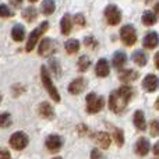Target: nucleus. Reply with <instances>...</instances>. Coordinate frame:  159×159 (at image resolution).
Listing matches in <instances>:
<instances>
[{
    "label": "nucleus",
    "mask_w": 159,
    "mask_h": 159,
    "mask_svg": "<svg viewBox=\"0 0 159 159\" xmlns=\"http://www.w3.org/2000/svg\"><path fill=\"white\" fill-rule=\"evenodd\" d=\"M133 61H134L135 64H138V66H145L147 64V56L144 52H141V50H137V52H134V55H133Z\"/></svg>",
    "instance_id": "nucleus-25"
},
{
    "label": "nucleus",
    "mask_w": 159,
    "mask_h": 159,
    "mask_svg": "<svg viewBox=\"0 0 159 159\" xmlns=\"http://www.w3.org/2000/svg\"><path fill=\"white\" fill-rule=\"evenodd\" d=\"M53 159H61V158H60V157H57V158H53Z\"/></svg>",
    "instance_id": "nucleus-42"
},
{
    "label": "nucleus",
    "mask_w": 159,
    "mask_h": 159,
    "mask_svg": "<svg viewBox=\"0 0 159 159\" xmlns=\"http://www.w3.org/2000/svg\"><path fill=\"white\" fill-rule=\"evenodd\" d=\"M28 141H30L28 140V135L22 131H18V133H14L10 137V145L14 149L20 151V149H24L28 145Z\"/></svg>",
    "instance_id": "nucleus-7"
},
{
    "label": "nucleus",
    "mask_w": 159,
    "mask_h": 159,
    "mask_svg": "<svg viewBox=\"0 0 159 159\" xmlns=\"http://www.w3.org/2000/svg\"><path fill=\"white\" fill-rule=\"evenodd\" d=\"M71 27H73L71 16H70V14H64L63 18H61V21H60V30H61V34H63V35H69L70 31H71Z\"/></svg>",
    "instance_id": "nucleus-16"
},
{
    "label": "nucleus",
    "mask_w": 159,
    "mask_h": 159,
    "mask_svg": "<svg viewBox=\"0 0 159 159\" xmlns=\"http://www.w3.org/2000/svg\"><path fill=\"white\" fill-rule=\"evenodd\" d=\"M105 18H106L107 24L117 25L121 21V11L115 4H109L105 8Z\"/></svg>",
    "instance_id": "nucleus-6"
},
{
    "label": "nucleus",
    "mask_w": 159,
    "mask_h": 159,
    "mask_svg": "<svg viewBox=\"0 0 159 159\" xmlns=\"http://www.w3.org/2000/svg\"><path fill=\"white\" fill-rule=\"evenodd\" d=\"M36 16H38V13H36L35 7H32V6L24 8V11H22V17H24V20H25V21H28V22L35 21Z\"/></svg>",
    "instance_id": "nucleus-23"
},
{
    "label": "nucleus",
    "mask_w": 159,
    "mask_h": 159,
    "mask_svg": "<svg viewBox=\"0 0 159 159\" xmlns=\"http://www.w3.org/2000/svg\"><path fill=\"white\" fill-rule=\"evenodd\" d=\"M133 96V88L129 85H123L119 89L113 91L109 96V107L112 112L115 113H121L126 109L127 103L130 102Z\"/></svg>",
    "instance_id": "nucleus-1"
},
{
    "label": "nucleus",
    "mask_w": 159,
    "mask_h": 159,
    "mask_svg": "<svg viewBox=\"0 0 159 159\" xmlns=\"http://www.w3.org/2000/svg\"><path fill=\"white\" fill-rule=\"evenodd\" d=\"M48 28H49V22L43 21L38 28H35V30L30 34V38H28V42H27V48H25L27 52H31V50L35 48V45L38 43V41L41 39V36L48 31Z\"/></svg>",
    "instance_id": "nucleus-3"
},
{
    "label": "nucleus",
    "mask_w": 159,
    "mask_h": 159,
    "mask_svg": "<svg viewBox=\"0 0 159 159\" xmlns=\"http://www.w3.org/2000/svg\"><path fill=\"white\" fill-rule=\"evenodd\" d=\"M0 17H3V18H6V17H11V11L7 6L0 4Z\"/></svg>",
    "instance_id": "nucleus-31"
},
{
    "label": "nucleus",
    "mask_w": 159,
    "mask_h": 159,
    "mask_svg": "<svg viewBox=\"0 0 159 159\" xmlns=\"http://www.w3.org/2000/svg\"><path fill=\"white\" fill-rule=\"evenodd\" d=\"M30 2L31 3H35V2H38V0H30Z\"/></svg>",
    "instance_id": "nucleus-41"
},
{
    "label": "nucleus",
    "mask_w": 159,
    "mask_h": 159,
    "mask_svg": "<svg viewBox=\"0 0 159 159\" xmlns=\"http://www.w3.org/2000/svg\"><path fill=\"white\" fill-rule=\"evenodd\" d=\"M11 116L10 113H2L0 115V127H3V129H7V127L11 126Z\"/></svg>",
    "instance_id": "nucleus-27"
},
{
    "label": "nucleus",
    "mask_w": 159,
    "mask_h": 159,
    "mask_svg": "<svg viewBox=\"0 0 159 159\" xmlns=\"http://www.w3.org/2000/svg\"><path fill=\"white\" fill-rule=\"evenodd\" d=\"M149 148H151L149 141L144 137L140 138V140L137 141V144H135V152H137L140 157H145V155L149 152Z\"/></svg>",
    "instance_id": "nucleus-15"
},
{
    "label": "nucleus",
    "mask_w": 159,
    "mask_h": 159,
    "mask_svg": "<svg viewBox=\"0 0 159 159\" xmlns=\"http://www.w3.org/2000/svg\"><path fill=\"white\" fill-rule=\"evenodd\" d=\"M41 78H42V82H43V87L46 88L48 93L50 95V98H52L55 102H60V93H59L57 88L55 87V84L52 82V78H50L46 66L41 67Z\"/></svg>",
    "instance_id": "nucleus-2"
},
{
    "label": "nucleus",
    "mask_w": 159,
    "mask_h": 159,
    "mask_svg": "<svg viewBox=\"0 0 159 159\" xmlns=\"http://www.w3.org/2000/svg\"><path fill=\"white\" fill-rule=\"evenodd\" d=\"M148 2H151V0H148Z\"/></svg>",
    "instance_id": "nucleus-44"
},
{
    "label": "nucleus",
    "mask_w": 159,
    "mask_h": 159,
    "mask_svg": "<svg viewBox=\"0 0 159 159\" xmlns=\"http://www.w3.org/2000/svg\"><path fill=\"white\" fill-rule=\"evenodd\" d=\"M109 71H110V67H109L107 60L106 59H99L95 66V74L98 75V77H107Z\"/></svg>",
    "instance_id": "nucleus-12"
},
{
    "label": "nucleus",
    "mask_w": 159,
    "mask_h": 159,
    "mask_svg": "<svg viewBox=\"0 0 159 159\" xmlns=\"http://www.w3.org/2000/svg\"><path fill=\"white\" fill-rule=\"evenodd\" d=\"M105 99L96 93H88L87 95V110L88 113H98L103 109Z\"/></svg>",
    "instance_id": "nucleus-4"
},
{
    "label": "nucleus",
    "mask_w": 159,
    "mask_h": 159,
    "mask_svg": "<svg viewBox=\"0 0 159 159\" xmlns=\"http://www.w3.org/2000/svg\"><path fill=\"white\" fill-rule=\"evenodd\" d=\"M91 159H106V157H105L103 154H102L99 149H92L91 151Z\"/></svg>",
    "instance_id": "nucleus-32"
},
{
    "label": "nucleus",
    "mask_w": 159,
    "mask_h": 159,
    "mask_svg": "<svg viewBox=\"0 0 159 159\" xmlns=\"http://www.w3.org/2000/svg\"><path fill=\"white\" fill-rule=\"evenodd\" d=\"M143 87L148 92H154L159 88V78L154 74H148L143 81Z\"/></svg>",
    "instance_id": "nucleus-9"
},
{
    "label": "nucleus",
    "mask_w": 159,
    "mask_h": 159,
    "mask_svg": "<svg viewBox=\"0 0 159 159\" xmlns=\"http://www.w3.org/2000/svg\"><path fill=\"white\" fill-rule=\"evenodd\" d=\"M0 159H11V155L7 149L0 148Z\"/></svg>",
    "instance_id": "nucleus-35"
},
{
    "label": "nucleus",
    "mask_w": 159,
    "mask_h": 159,
    "mask_svg": "<svg viewBox=\"0 0 159 159\" xmlns=\"http://www.w3.org/2000/svg\"><path fill=\"white\" fill-rule=\"evenodd\" d=\"M143 45L145 49H155L159 45V35L157 32H148L144 38Z\"/></svg>",
    "instance_id": "nucleus-13"
},
{
    "label": "nucleus",
    "mask_w": 159,
    "mask_h": 159,
    "mask_svg": "<svg viewBox=\"0 0 159 159\" xmlns=\"http://www.w3.org/2000/svg\"><path fill=\"white\" fill-rule=\"evenodd\" d=\"M155 107H157V109L159 110V98L157 99V102H155Z\"/></svg>",
    "instance_id": "nucleus-40"
},
{
    "label": "nucleus",
    "mask_w": 159,
    "mask_h": 159,
    "mask_svg": "<svg viewBox=\"0 0 159 159\" xmlns=\"http://www.w3.org/2000/svg\"><path fill=\"white\" fill-rule=\"evenodd\" d=\"M50 66L55 69V74L57 75V77H60V67H59L57 61H56V60H52V61H50Z\"/></svg>",
    "instance_id": "nucleus-34"
},
{
    "label": "nucleus",
    "mask_w": 159,
    "mask_h": 159,
    "mask_svg": "<svg viewBox=\"0 0 159 159\" xmlns=\"http://www.w3.org/2000/svg\"><path fill=\"white\" fill-rule=\"evenodd\" d=\"M0 102H2V96H0Z\"/></svg>",
    "instance_id": "nucleus-43"
},
{
    "label": "nucleus",
    "mask_w": 159,
    "mask_h": 159,
    "mask_svg": "<svg viewBox=\"0 0 159 159\" xmlns=\"http://www.w3.org/2000/svg\"><path fill=\"white\" fill-rule=\"evenodd\" d=\"M119 78H120V81L123 82H131L134 81V80L138 78V73L135 71V70H123V71H120V74H119Z\"/></svg>",
    "instance_id": "nucleus-17"
},
{
    "label": "nucleus",
    "mask_w": 159,
    "mask_h": 159,
    "mask_svg": "<svg viewBox=\"0 0 159 159\" xmlns=\"http://www.w3.org/2000/svg\"><path fill=\"white\" fill-rule=\"evenodd\" d=\"M154 154L157 155V157H159V143L155 144V147H154Z\"/></svg>",
    "instance_id": "nucleus-37"
},
{
    "label": "nucleus",
    "mask_w": 159,
    "mask_h": 159,
    "mask_svg": "<svg viewBox=\"0 0 159 159\" xmlns=\"http://www.w3.org/2000/svg\"><path fill=\"white\" fill-rule=\"evenodd\" d=\"M126 61H127V56H126L124 52H116L115 55H113L112 63L116 69H121V67L126 64Z\"/></svg>",
    "instance_id": "nucleus-21"
},
{
    "label": "nucleus",
    "mask_w": 159,
    "mask_h": 159,
    "mask_svg": "<svg viewBox=\"0 0 159 159\" xmlns=\"http://www.w3.org/2000/svg\"><path fill=\"white\" fill-rule=\"evenodd\" d=\"M11 38H13L16 42L24 41V38H25V30H24V27H22V25H20V24L14 25L13 31H11Z\"/></svg>",
    "instance_id": "nucleus-19"
},
{
    "label": "nucleus",
    "mask_w": 159,
    "mask_h": 159,
    "mask_svg": "<svg viewBox=\"0 0 159 159\" xmlns=\"http://www.w3.org/2000/svg\"><path fill=\"white\" fill-rule=\"evenodd\" d=\"M52 52H53V42H52V39H49V38L42 39L41 43H39L38 53L41 56H49Z\"/></svg>",
    "instance_id": "nucleus-14"
},
{
    "label": "nucleus",
    "mask_w": 159,
    "mask_h": 159,
    "mask_svg": "<svg viewBox=\"0 0 159 159\" xmlns=\"http://www.w3.org/2000/svg\"><path fill=\"white\" fill-rule=\"evenodd\" d=\"M66 50L67 53L73 55V53H77L80 50V42L77 39H70V41L66 42Z\"/></svg>",
    "instance_id": "nucleus-26"
},
{
    "label": "nucleus",
    "mask_w": 159,
    "mask_h": 159,
    "mask_svg": "<svg viewBox=\"0 0 159 159\" xmlns=\"http://www.w3.org/2000/svg\"><path fill=\"white\" fill-rule=\"evenodd\" d=\"M56 10V6L53 0H43L41 4V13L45 16H50L53 11Z\"/></svg>",
    "instance_id": "nucleus-22"
},
{
    "label": "nucleus",
    "mask_w": 159,
    "mask_h": 159,
    "mask_svg": "<svg viewBox=\"0 0 159 159\" xmlns=\"http://www.w3.org/2000/svg\"><path fill=\"white\" fill-rule=\"evenodd\" d=\"M120 38L126 46H133L137 42V32L133 25H124L120 30Z\"/></svg>",
    "instance_id": "nucleus-5"
},
{
    "label": "nucleus",
    "mask_w": 159,
    "mask_h": 159,
    "mask_svg": "<svg viewBox=\"0 0 159 159\" xmlns=\"http://www.w3.org/2000/svg\"><path fill=\"white\" fill-rule=\"evenodd\" d=\"M63 145V140H61L60 135H56V134H52L46 138V148L52 152H56L61 148Z\"/></svg>",
    "instance_id": "nucleus-10"
},
{
    "label": "nucleus",
    "mask_w": 159,
    "mask_h": 159,
    "mask_svg": "<svg viewBox=\"0 0 159 159\" xmlns=\"http://www.w3.org/2000/svg\"><path fill=\"white\" fill-rule=\"evenodd\" d=\"M39 115L45 119H53L55 117V112H53L52 106H50L48 102H43V103L39 105Z\"/></svg>",
    "instance_id": "nucleus-18"
},
{
    "label": "nucleus",
    "mask_w": 159,
    "mask_h": 159,
    "mask_svg": "<svg viewBox=\"0 0 159 159\" xmlns=\"http://www.w3.org/2000/svg\"><path fill=\"white\" fill-rule=\"evenodd\" d=\"M134 126L137 127L138 130H141V131L145 130L147 123H145V116H144V112L137 110V112L134 113Z\"/></svg>",
    "instance_id": "nucleus-20"
},
{
    "label": "nucleus",
    "mask_w": 159,
    "mask_h": 159,
    "mask_svg": "<svg viewBox=\"0 0 159 159\" xmlns=\"http://www.w3.org/2000/svg\"><path fill=\"white\" fill-rule=\"evenodd\" d=\"M89 64H91L89 57H88V56H81L78 60V70L80 71H85V70L89 67Z\"/></svg>",
    "instance_id": "nucleus-28"
},
{
    "label": "nucleus",
    "mask_w": 159,
    "mask_h": 159,
    "mask_svg": "<svg viewBox=\"0 0 159 159\" xmlns=\"http://www.w3.org/2000/svg\"><path fill=\"white\" fill-rule=\"evenodd\" d=\"M157 14L154 13V11H145V13L143 14V22L145 25H148V27H151V25H154L155 22H157Z\"/></svg>",
    "instance_id": "nucleus-24"
},
{
    "label": "nucleus",
    "mask_w": 159,
    "mask_h": 159,
    "mask_svg": "<svg viewBox=\"0 0 159 159\" xmlns=\"http://www.w3.org/2000/svg\"><path fill=\"white\" fill-rule=\"evenodd\" d=\"M92 140L96 143V145L102 149H106L110 147V137L107 133L105 131H98L95 134H92Z\"/></svg>",
    "instance_id": "nucleus-8"
},
{
    "label": "nucleus",
    "mask_w": 159,
    "mask_h": 159,
    "mask_svg": "<svg viewBox=\"0 0 159 159\" xmlns=\"http://www.w3.org/2000/svg\"><path fill=\"white\" fill-rule=\"evenodd\" d=\"M74 24H77L78 27H84L85 25V18L82 14H77V16H74Z\"/></svg>",
    "instance_id": "nucleus-33"
},
{
    "label": "nucleus",
    "mask_w": 159,
    "mask_h": 159,
    "mask_svg": "<svg viewBox=\"0 0 159 159\" xmlns=\"http://www.w3.org/2000/svg\"><path fill=\"white\" fill-rule=\"evenodd\" d=\"M113 137H115V141L119 147H121L124 144V135H123V131H121L120 129L113 130Z\"/></svg>",
    "instance_id": "nucleus-29"
},
{
    "label": "nucleus",
    "mask_w": 159,
    "mask_h": 159,
    "mask_svg": "<svg viewBox=\"0 0 159 159\" xmlns=\"http://www.w3.org/2000/svg\"><path fill=\"white\" fill-rule=\"evenodd\" d=\"M155 66H157V69H159V52L155 55Z\"/></svg>",
    "instance_id": "nucleus-38"
},
{
    "label": "nucleus",
    "mask_w": 159,
    "mask_h": 159,
    "mask_svg": "<svg viewBox=\"0 0 159 159\" xmlns=\"http://www.w3.org/2000/svg\"><path fill=\"white\" fill-rule=\"evenodd\" d=\"M10 3L14 6V7H20L22 3V0H10Z\"/></svg>",
    "instance_id": "nucleus-36"
},
{
    "label": "nucleus",
    "mask_w": 159,
    "mask_h": 159,
    "mask_svg": "<svg viewBox=\"0 0 159 159\" xmlns=\"http://www.w3.org/2000/svg\"><path fill=\"white\" fill-rule=\"evenodd\" d=\"M154 13L157 14V16H159V3H157V4H155V7H154Z\"/></svg>",
    "instance_id": "nucleus-39"
},
{
    "label": "nucleus",
    "mask_w": 159,
    "mask_h": 159,
    "mask_svg": "<svg viewBox=\"0 0 159 159\" xmlns=\"http://www.w3.org/2000/svg\"><path fill=\"white\" fill-rule=\"evenodd\" d=\"M85 87H87V81L84 78H75L74 81L70 82L69 92L73 93V95H78V93H81L85 89Z\"/></svg>",
    "instance_id": "nucleus-11"
},
{
    "label": "nucleus",
    "mask_w": 159,
    "mask_h": 159,
    "mask_svg": "<svg viewBox=\"0 0 159 159\" xmlns=\"http://www.w3.org/2000/svg\"><path fill=\"white\" fill-rule=\"evenodd\" d=\"M149 133L152 137H158L159 135V120H152L151 126H149Z\"/></svg>",
    "instance_id": "nucleus-30"
}]
</instances>
